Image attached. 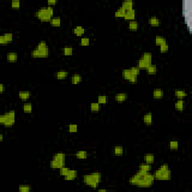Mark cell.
Wrapping results in <instances>:
<instances>
[{"label":"cell","instance_id":"obj_1","mask_svg":"<svg viewBox=\"0 0 192 192\" xmlns=\"http://www.w3.org/2000/svg\"><path fill=\"white\" fill-rule=\"evenodd\" d=\"M155 178L151 173L143 172L137 170V172L129 178L128 182L131 185L136 186L141 189L151 188L155 183Z\"/></svg>","mask_w":192,"mask_h":192},{"label":"cell","instance_id":"obj_2","mask_svg":"<svg viewBox=\"0 0 192 192\" xmlns=\"http://www.w3.org/2000/svg\"><path fill=\"white\" fill-rule=\"evenodd\" d=\"M102 181V173L95 171L83 176V182L86 185L93 189H98Z\"/></svg>","mask_w":192,"mask_h":192},{"label":"cell","instance_id":"obj_3","mask_svg":"<svg viewBox=\"0 0 192 192\" xmlns=\"http://www.w3.org/2000/svg\"><path fill=\"white\" fill-rule=\"evenodd\" d=\"M54 9L50 6L40 8L34 14V16L42 23H50L52 18L54 17Z\"/></svg>","mask_w":192,"mask_h":192},{"label":"cell","instance_id":"obj_4","mask_svg":"<svg viewBox=\"0 0 192 192\" xmlns=\"http://www.w3.org/2000/svg\"><path fill=\"white\" fill-rule=\"evenodd\" d=\"M152 174L155 179L158 181H170L172 177V173L169 165L167 164H161Z\"/></svg>","mask_w":192,"mask_h":192},{"label":"cell","instance_id":"obj_5","mask_svg":"<svg viewBox=\"0 0 192 192\" xmlns=\"http://www.w3.org/2000/svg\"><path fill=\"white\" fill-rule=\"evenodd\" d=\"M152 64V54L150 52L142 54L137 62V67L141 70H146Z\"/></svg>","mask_w":192,"mask_h":192},{"label":"cell","instance_id":"obj_6","mask_svg":"<svg viewBox=\"0 0 192 192\" xmlns=\"http://www.w3.org/2000/svg\"><path fill=\"white\" fill-rule=\"evenodd\" d=\"M122 76L124 80H127L131 83H136L138 80V76L134 73L131 68L123 69L122 71Z\"/></svg>","mask_w":192,"mask_h":192},{"label":"cell","instance_id":"obj_7","mask_svg":"<svg viewBox=\"0 0 192 192\" xmlns=\"http://www.w3.org/2000/svg\"><path fill=\"white\" fill-rule=\"evenodd\" d=\"M3 114L6 117V122L3 126L6 128H11L14 126L16 123V112L14 110H9Z\"/></svg>","mask_w":192,"mask_h":192},{"label":"cell","instance_id":"obj_8","mask_svg":"<svg viewBox=\"0 0 192 192\" xmlns=\"http://www.w3.org/2000/svg\"><path fill=\"white\" fill-rule=\"evenodd\" d=\"M30 56L32 58H34V59H44V58H47L49 56V54L39 51L37 49H34L31 51Z\"/></svg>","mask_w":192,"mask_h":192},{"label":"cell","instance_id":"obj_9","mask_svg":"<svg viewBox=\"0 0 192 192\" xmlns=\"http://www.w3.org/2000/svg\"><path fill=\"white\" fill-rule=\"evenodd\" d=\"M6 60L9 63H15L18 60V54L16 52H8L6 55Z\"/></svg>","mask_w":192,"mask_h":192},{"label":"cell","instance_id":"obj_10","mask_svg":"<svg viewBox=\"0 0 192 192\" xmlns=\"http://www.w3.org/2000/svg\"><path fill=\"white\" fill-rule=\"evenodd\" d=\"M53 159L56 160V161L62 163L63 164H65V159H66V155L63 152H57L55 153L53 155Z\"/></svg>","mask_w":192,"mask_h":192},{"label":"cell","instance_id":"obj_11","mask_svg":"<svg viewBox=\"0 0 192 192\" xmlns=\"http://www.w3.org/2000/svg\"><path fill=\"white\" fill-rule=\"evenodd\" d=\"M31 95H32V93L29 91H20L18 93V98L23 102L28 101L31 98Z\"/></svg>","mask_w":192,"mask_h":192},{"label":"cell","instance_id":"obj_12","mask_svg":"<svg viewBox=\"0 0 192 192\" xmlns=\"http://www.w3.org/2000/svg\"><path fill=\"white\" fill-rule=\"evenodd\" d=\"M77 175L78 172L76 170H69L68 174L64 176V179L66 181H73L77 177Z\"/></svg>","mask_w":192,"mask_h":192},{"label":"cell","instance_id":"obj_13","mask_svg":"<svg viewBox=\"0 0 192 192\" xmlns=\"http://www.w3.org/2000/svg\"><path fill=\"white\" fill-rule=\"evenodd\" d=\"M143 120L144 124L146 125L147 126H151L153 123L152 113L151 112H148L146 114H144Z\"/></svg>","mask_w":192,"mask_h":192},{"label":"cell","instance_id":"obj_14","mask_svg":"<svg viewBox=\"0 0 192 192\" xmlns=\"http://www.w3.org/2000/svg\"><path fill=\"white\" fill-rule=\"evenodd\" d=\"M114 99L118 103H123V102H126L128 99V94L125 93H119L115 95Z\"/></svg>","mask_w":192,"mask_h":192},{"label":"cell","instance_id":"obj_15","mask_svg":"<svg viewBox=\"0 0 192 192\" xmlns=\"http://www.w3.org/2000/svg\"><path fill=\"white\" fill-rule=\"evenodd\" d=\"M148 22H149V24H150L152 27L160 26L161 23L160 19H159V18L156 16L150 17L149 18V20H148Z\"/></svg>","mask_w":192,"mask_h":192},{"label":"cell","instance_id":"obj_16","mask_svg":"<svg viewBox=\"0 0 192 192\" xmlns=\"http://www.w3.org/2000/svg\"><path fill=\"white\" fill-rule=\"evenodd\" d=\"M136 17V11L134 9H131L129 11H127L125 14L124 20H128V21H131V20H135Z\"/></svg>","mask_w":192,"mask_h":192},{"label":"cell","instance_id":"obj_17","mask_svg":"<svg viewBox=\"0 0 192 192\" xmlns=\"http://www.w3.org/2000/svg\"><path fill=\"white\" fill-rule=\"evenodd\" d=\"M134 1H132V0H125L122 3L121 7L127 11L134 9Z\"/></svg>","mask_w":192,"mask_h":192},{"label":"cell","instance_id":"obj_18","mask_svg":"<svg viewBox=\"0 0 192 192\" xmlns=\"http://www.w3.org/2000/svg\"><path fill=\"white\" fill-rule=\"evenodd\" d=\"M140 28V23L137 20H131L128 22V29L131 32H137Z\"/></svg>","mask_w":192,"mask_h":192},{"label":"cell","instance_id":"obj_19","mask_svg":"<svg viewBox=\"0 0 192 192\" xmlns=\"http://www.w3.org/2000/svg\"><path fill=\"white\" fill-rule=\"evenodd\" d=\"M174 95L177 99L183 100L184 98H186V96L188 95V93L184 89H175Z\"/></svg>","mask_w":192,"mask_h":192},{"label":"cell","instance_id":"obj_20","mask_svg":"<svg viewBox=\"0 0 192 192\" xmlns=\"http://www.w3.org/2000/svg\"><path fill=\"white\" fill-rule=\"evenodd\" d=\"M68 77V72L66 70L62 69V70H59V71H57L56 73V77L57 80H62L66 79Z\"/></svg>","mask_w":192,"mask_h":192},{"label":"cell","instance_id":"obj_21","mask_svg":"<svg viewBox=\"0 0 192 192\" xmlns=\"http://www.w3.org/2000/svg\"><path fill=\"white\" fill-rule=\"evenodd\" d=\"M152 96L155 99H162L164 96V90L162 89H155L152 92Z\"/></svg>","mask_w":192,"mask_h":192},{"label":"cell","instance_id":"obj_22","mask_svg":"<svg viewBox=\"0 0 192 192\" xmlns=\"http://www.w3.org/2000/svg\"><path fill=\"white\" fill-rule=\"evenodd\" d=\"M85 32V28H83L82 26H77L76 27H74V28L73 29L74 35H75L77 37H80V36L83 35Z\"/></svg>","mask_w":192,"mask_h":192},{"label":"cell","instance_id":"obj_23","mask_svg":"<svg viewBox=\"0 0 192 192\" xmlns=\"http://www.w3.org/2000/svg\"><path fill=\"white\" fill-rule=\"evenodd\" d=\"M174 107L176 110H177L179 112H182L185 110V102H184V100L177 99V101L174 104Z\"/></svg>","mask_w":192,"mask_h":192},{"label":"cell","instance_id":"obj_24","mask_svg":"<svg viewBox=\"0 0 192 192\" xmlns=\"http://www.w3.org/2000/svg\"><path fill=\"white\" fill-rule=\"evenodd\" d=\"M83 81V77L79 74H74L71 77V82L74 85H77Z\"/></svg>","mask_w":192,"mask_h":192},{"label":"cell","instance_id":"obj_25","mask_svg":"<svg viewBox=\"0 0 192 192\" xmlns=\"http://www.w3.org/2000/svg\"><path fill=\"white\" fill-rule=\"evenodd\" d=\"M65 164H63L62 163H59V162L56 161V160L53 159L52 158V160L50 161V167L51 169L53 170H59L62 167H65Z\"/></svg>","mask_w":192,"mask_h":192},{"label":"cell","instance_id":"obj_26","mask_svg":"<svg viewBox=\"0 0 192 192\" xmlns=\"http://www.w3.org/2000/svg\"><path fill=\"white\" fill-rule=\"evenodd\" d=\"M143 160L145 163L152 164L155 162V155L152 153H146V155H144Z\"/></svg>","mask_w":192,"mask_h":192},{"label":"cell","instance_id":"obj_27","mask_svg":"<svg viewBox=\"0 0 192 192\" xmlns=\"http://www.w3.org/2000/svg\"><path fill=\"white\" fill-rule=\"evenodd\" d=\"M139 170L143 171V172H146V173H150L151 172L152 167V164H147V163H142L139 165Z\"/></svg>","mask_w":192,"mask_h":192},{"label":"cell","instance_id":"obj_28","mask_svg":"<svg viewBox=\"0 0 192 192\" xmlns=\"http://www.w3.org/2000/svg\"><path fill=\"white\" fill-rule=\"evenodd\" d=\"M113 153L116 156H122L124 154V148L122 146H116L113 149Z\"/></svg>","mask_w":192,"mask_h":192},{"label":"cell","instance_id":"obj_29","mask_svg":"<svg viewBox=\"0 0 192 192\" xmlns=\"http://www.w3.org/2000/svg\"><path fill=\"white\" fill-rule=\"evenodd\" d=\"M50 24L53 27H59L62 24V20L59 17H54L50 20Z\"/></svg>","mask_w":192,"mask_h":192},{"label":"cell","instance_id":"obj_30","mask_svg":"<svg viewBox=\"0 0 192 192\" xmlns=\"http://www.w3.org/2000/svg\"><path fill=\"white\" fill-rule=\"evenodd\" d=\"M62 54L65 56H71L74 54V49L71 46H65L63 50H62Z\"/></svg>","mask_w":192,"mask_h":192},{"label":"cell","instance_id":"obj_31","mask_svg":"<svg viewBox=\"0 0 192 192\" xmlns=\"http://www.w3.org/2000/svg\"><path fill=\"white\" fill-rule=\"evenodd\" d=\"M75 156L77 159L83 160V159H86L88 158V152L85 150H79L76 152Z\"/></svg>","mask_w":192,"mask_h":192},{"label":"cell","instance_id":"obj_32","mask_svg":"<svg viewBox=\"0 0 192 192\" xmlns=\"http://www.w3.org/2000/svg\"><path fill=\"white\" fill-rule=\"evenodd\" d=\"M89 109L93 113H98L101 110V104L98 102H93L90 104Z\"/></svg>","mask_w":192,"mask_h":192},{"label":"cell","instance_id":"obj_33","mask_svg":"<svg viewBox=\"0 0 192 192\" xmlns=\"http://www.w3.org/2000/svg\"><path fill=\"white\" fill-rule=\"evenodd\" d=\"M32 189V185H27V184H22L18 187V190L20 192H30Z\"/></svg>","mask_w":192,"mask_h":192},{"label":"cell","instance_id":"obj_34","mask_svg":"<svg viewBox=\"0 0 192 192\" xmlns=\"http://www.w3.org/2000/svg\"><path fill=\"white\" fill-rule=\"evenodd\" d=\"M125 13H126V11L120 6V7L115 11L114 16H115V17L116 18H124Z\"/></svg>","mask_w":192,"mask_h":192},{"label":"cell","instance_id":"obj_35","mask_svg":"<svg viewBox=\"0 0 192 192\" xmlns=\"http://www.w3.org/2000/svg\"><path fill=\"white\" fill-rule=\"evenodd\" d=\"M146 71L149 75H155L158 72V67H157L156 65L152 64Z\"/></svg>","mask_w":192,"mask_h":192},{"label":"cell","instance_id":"obj_36","mask_svg":"<svg viewBox=\"0 0 192 192\" xmlns=\"http://www.w3.org/2000/svg\"><path fill=\"white\" fill-rule=\"evenodd\" d=\"M23 111L26 113H32V110H33V107H32V104L29 102L28 103H25L23 105Z\"/></svg>","mask_w":192,"mask_h":192},{"label":"cell","instance_id":"obj_37","mask_svg":"<svg viewBox=\"0 0 192 192\" xmlns=\"http://www.w3.org/2000/svg\"><path fill=\"white\" fill-rule=\"evenodd\" d=\"M155 43L156 46L160 47L161 45L167 44V40L165 38L162 37V36H156V38H155Z\"/></svg>","mask_w":192,"mask_h":192},{"label":"cell","instance_id":"obj_38","mask_svg":"<svg viewBox=\"0 0 192 192\" xmlns=\"http://www.w3.org/2000/svg\"><path fill=\"white\" fill-rule=\"evenodd\" d=\"M98 103L101 105L106 104L107 103V97L105 95H100L98 97Z\"/></svg>","mask_w":192,"mask_h":192},{"label":"cell","instance_id":"obj_39","mask_svg":"<svg viewBox=\"0 0 192 192\" xmlns=\"http://www.w3.org/2000/svg\"><path fill=\"white\" fill-rule=\"evenodd\" d=\"M169 147L173 151H176L179 149V142L177 141H171L169 143Z\"/></svg>","mask_w":192,"mask_h":192},{"label":"cell","instance_id":"obj_40","mask_svg":"<svg viewBox=\"0 0 192 192\" xmlns=\"http://www.w3.org/2000/svg\"><path fill=\"white\" fill-rule=\"evenodd\" d=\"M68 130L70 133H76L78 130V125L77 124H69L68 126Z\"/></svg>","mask_w":192,"mask_h":192},{"label":"cell","instance_id":"obj_41","mask_svg":"<svg viewBox=\"0 0 192 192\" xmlns=\"http://www.w3.org/2000/svg\"><path fill=\"white\" fill-rule=\"evenodd\" d=\"M80 45L83 47H87L90 45V39L89 38H81L80 41Z\"/></svg>","mask_w":192,"mask_h":192},{"label":"cell","instance_id":"obj_42","mask_svg":"<svg viewBox=\"0 0 192 192\" xmlns=\"http://www.w3.org/2000/svg\"><path fill=\"white\" fill-rule=\"evenodd\" d=\"M11 7L13 9H20V0H13L11 2Z\"/></svg>","mask_w":192,"mask_h":192},{"label":"cell","instance_id":"obj_43","mask_svg":"<svg viewBox=\"0 0 192 192\" xmlns=\"http://www.w3.org/2000/svg\"><path fill=\"white\" fill-rule=\"evenodd\" d=\"M3 36L6 39V41H7L8 43L12 42L13 40H14V35H13L12 33H11V32H6V33H4Z\"/></svg>","mask_w":192,"mask_h":192},{"label":"cell","instance_id":"obj_44","mask_svg":"<svg viewBox=\"0 0 192 192\" xmlns=\"http://www.w3.org/2000/svg\"><path fill=\"white\" fill-rule=\"evenodd\" d=\"M69 168L68 167H67L66 166H65V167H62V168H60L59 169V174H60V176H65L66 175L68 174V171H69Z\"/></svg>","mask_w":192,"mask_h":192},{"label":"cell","instance_id":"obj_45","mask_svg":"<svg viewBox=\"0 0 192 192\" xmlns=\"http://www.w3.org/2000/svg\"><path fill=\"white\" fill-rule=\"evenodd\" d=\"M159 47H160V52L161 54H165V53H167L169 50V45H167V44L161 45Z\"/></svg>","mask_w":192,"mask_h":192},{"label":"cell","instance_id":"obj_46","mask_svg":"<svg viewBox=\"0 0 192 192\" xmlns=\"http://www.w3.org/2000/svg\"><path fill=\"white\" fill-rule=\"evenodd\" d=\"M9 43L6 41V39L4 38L3 35L0 36V45H2V46H6V45H8Z\"/></svg>","mask_w":192,"mask_h":192},{"label":"cell","instance_id":"obj_47","mask_svg":"<svg viewBox=\"0 0 192 192\" xmlns=\"http://www.w3.org/2000/svg\"><path fill=\"white\" fill-rule=\"evenodd\" d=\"M56 4H57L56 0H48V1H47L48 6H50V7L55 6Z\"/></svg>","mask_w":192,"mask_h":192},{"label":"cell","instance_id":"obj_48","mask_svg":"<svg viewBox=\"0 0 192 192\" xmlns=\"http://www.w3.org/2000/svg\"><path fill=\"white\" fill-rule=\"evenodd\" d=\"M6 90V87L4 86V84L1 83L0 84V93L2 94V93H5V91Z\"/></svg>","mask_w":192,"mask_h":192},{"label":"cell","instance_id":"obj_49","mask_svg":"<svg viewBox=\"0 0 192 192\" xmlns=\"http://www.w3.org/2000/svg\"><path fill=\"white\" fill-rule=\"evenodd\" d=\"M98 192H107V189H98Z\"/></svg>","mask_w":192,"mask_h":192},{"label":"cell","instance_id":"obj_50","mask_svg":"<svg viewBox=\"0 0 192 192\" xmlns=\"http://www.w3.org/2000/svg\"><path fill=\"white\" fill-rule=\"evenodd\" d=\"M4 141V135L2 134H0V142H2Z\"/></svg>","mask_w":192,"mask_h":192}]
</instances>
